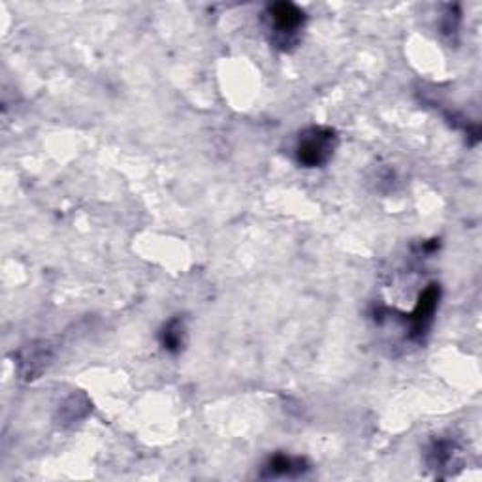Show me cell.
I'll use <instances>...</instances> for the list:
<instances>
[{
	"label": "cell",
	"mask_w": 482,
	"mask_h": 482,
	"mask_svg": "<svg viewBox=\"0 0 482 482\" xmlns=\"http://www.w3.org/2000/svg\"><path fill=\"white\" fill-rule=\"evenodd\" d=\"M305 12L294 3H273L262 14L264 31L273 47L292 51L302 42L305 28Z\"/></svg>",
	"instance_id": "obj_1"
},
{
	"label": "cell",
	"mask_w": 482,
	"mask_h": 482,
	"mask_svg": "<svg viewBox=\"0 0 482 482\" xmlns=\"http://www.w3.org/2000/svg\"><path fill=\"white\" fill-rule=\"evenodd\" d=\"M439 298H441V289L434 282V285L424 289V292L418 298V303L413 309V313L407 315L409 339H413V342H422L424 335H426L428 330L432 328L436 311L439 307Z\"/></svg>",
	"instance_id": "obj_3"
},
{
	"label": "cell",
	"mask_w": 482,
	"mask_h": 482,
	"mask_svg": "<svg viewBox=\"0 0 482 482\" xmlns=\"http://www.w3.org/2000/svg\"><path fill=\"white\" fill-rule=\"evenodd\" d=\"M160 347L169 354H179L187 344V324L181 315L172 317L162 324L159 332Z\"/></svg>",
	"instance_id": "obj_5"
},
{
	"label": "cell",
	"mask_w": 482,
	"mask_h": 482,
	"mask_svg": "<svg viewBox=\"0 0 482 482\" xmlns=\"http://www.w3.org/2000/svg\"><path fill=\"white\" fill-rule=\"evenodd\" d=\"M337 149V134L330 127H309L298 134L294 159L303 168L326 166Z\"/></svg>",
	"instance_id": "obj_2"
},
{
	"label": "cell",
	"mask_w": 482,
	"mask_h": 482,
	"mask_svg": "<svg viewBox=\"0 0 482 482\" xmlns=\"http://www.w3.org/2000/svg\"><path fill=\"white\" fill-rule=\"evenodd\" d=\"M309 464L303 458L289 455H273L262 467L264 478H296L309 471Z\"/></svg>",
	"instance_id": "obj_4"
},
{
	"label": "cell",
	"mask_w": 482,
	"mask_h": 482,
	"mask_svg": "<svg viewBox=\"0 0 482 482\" xmlns=\"http://www.w3.org/2000/svg\"><path fill=\"white\" fill-rule=\"evenodd\" d=\"M460 464V448L450 439H437L428 448V466L432 469H452Z\"/></svg>",
	"instance_id": "obj_6"
}]
</instances>
